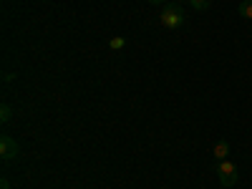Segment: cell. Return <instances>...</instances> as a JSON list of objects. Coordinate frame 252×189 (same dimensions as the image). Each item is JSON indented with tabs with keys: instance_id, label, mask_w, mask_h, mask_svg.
I'll return each mask as SVG.
<instances>
[{
	"instance_id": "obj_1",
	"label": "cell",
	"mask_w": 252,
	"mask_h": 189,
	"mask_svg": "<svg viewBox=\"0 0 252 189\" xmlns=\"http://www.w3.org/2000/svg\"><path fill=\"white\" fill-rule=\"evenodd\" d=\"M159 20H161V26H164V28L177 31V28L184 23V10H182V5H179V3H169V5H164V10H161Z\"/></svg>"
},
{
	"instance_id": "obj_2",
	"label": "cell",
	"mask_w": 252,
	"mask_h": 189,
	"mask_svg": "<svg viewBox=\"0 0 252 189\" xmlns=\"http://www.w3.org/2000/svg\"><path fill=\"white\" fill-rule=\"evenodd\" d=\"M217 177H220L222 187H232V184H237V166L229 161V159L217 161Z\"/></svg>"
},
{
	"instance_id": "obj_3",
	"label": "cell",
	"mask_w": 252,
	"mask_h": 189,
	"mask_svg": "<svg viewBox=\"0 0 252 189\" xmlns=\"http://www.w3.org/2000/svg\"><path fill=\"white\" fill-rule=\"evenodd\" d=\"M18 152H20V146L15 144L13 136H3V139H0V157H3V159H15Z\"/></svg>"
},
{
	"instance_id": "obj_4",
	"label": "cell",
	"mask_w": 252,
	"mask_h": 189,
	"mask_svg": "<svg viewBox=\"0 0 252 189\" xmlns=\"http://www.w3.org/2000/svg\"><path fill=\"white\" fill-rule=\"evenodd\" d=\"M227 157H229V141L222 139V141L215 144V159H217V161H224Z\"/></svg>"
},
{
	"instance_id": "obj_5",
	"label": "cell",
	"mask_w": 252,
	"mask_h": 189,
	"mask_svg": "<svg viewBox=\"0 0 252 189\" xmlns=\"http://www.w3.org/2000/svg\"><path fill=\"white\" fill-rule=\"evenodd\" d=\"M240 15L252 20V0H242V3H240Z\"/></svg>"
},
{
	"instance_id": "obj_6",
	"label": "cell",
	"mask_w": 252,
	"mask_h": 189,
	"mask_svg": "<svg viewBox=\"0 0 252 189\" xmlns=\"http://www.w3.org/2000/svg\"><path fill=\"white\" fill-rule=\"evenodd\" d=\"M124 46H126V38H121V35H119V38H111V40H109V48H114V51H121Z\"/></svg>"
},
{
	"instance_id": "obj_7",
	"label": "cell",
	"mask_w": 252,
	"mask_h": 189,
	"mask_svg": "<svg viewBox=\"0 0 252 189\" xmlns=\"http://www.w3.org/2000/svg\"><path fill=\"white\" fill-rule=\"evenodd\" d=\"M10 116H13V109L8 106V103H3V109H0V121L8 124V121H10Z\"/></svg>"
},
{
	"instance_id": "obj_8",
	"label": "cell",
	"mask_w": 252,
	"mask_h": 189,
	"mask_svg": "<svg viewBox=\"0 0 252 189\" xmlns=\"http://www.w3.org/2000/svg\"><path fill=\"white\" fill-rule=\"evenodd\" d=\"M189 3H192V8H194V10H207L212 0H189Z\"/></svg>"
},
{
	"instance_id": "obj_9",
	"label": "cell",
	"mask_w": 252,
	"mask_h": 189,
	"mask_svg": "<svg viewBox=\"0 0 252 189\" xmlns=\"http://www.w3.org/2000/svg\"><path fill=\"white\" fill-rule=\"evenodd\" d=\"M0 189H10V182L8 179H0Z\"/></svg>"
},
{
	"instance_id": "obj_10",
	"label": "cell",
	"mask_w": 252,
	"mask_h": 189,
	"mask_svg": "<svg viewBox=\"0 0 252 189\" xmlns=\"http://www.w3.org/2000/svg\"><path fill=\"white\" fill-rule=\"evenodd\" d=\"M149 3H152V5H161V3H164V0H149Z\"/></svg>"
},
{
	"instance_id": "obj_11",
	"label": "cell",
	"mask_w": 252,
	"mask_h": 189,
	"mask_svg": "<svg viewBox=\"0 0 252 189\" xmlns=\"http://www.w3.org/2000/svg\"><path fill=\"white\" fill-rule=\"evenodd\" d=\"M177 3H182V0H177Z\"/></svg>"
}]
</instances>
